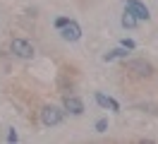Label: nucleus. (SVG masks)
<instances>
[{"label": "nucleus", "mask_w": 158, "mask_h": 144, "mask_svg": "<svg viewBox=\"0 0 158 144\" xmlns=\"http://www.w3.org/2000/svg\"><path fill=\"white\" fill-rule=\"evenodd\" d=\"M60 36L65 38V41H69V43H74V41H79V38H81V27H79L74 19H69L67 24L60 29Z\"/></svg>", "instance_id": "20e7f679"}, {"label": "nucleus", "mask_w": 158, "mask_h": 144, "mask_svg": "<svg viewBox=\"0 0 158 144\" xmlns=\"http://www.w3.org/2000/svg\"><path fill=\"white\" fill-rule=\"evenodd\" d=\"M62 118H65V108H60V106H43L41 108V123L46 125V127H55V125L62 123Z\"/></svg>", "instance_id": "f257e3e1"}, {"label": "nucleus", "mask_w": 158, "mask_h": 144, "mask_svg": "<svg viewBox=\"0 0 158 144\" xmlns=\"http://www.w3.org/2000/svg\"><path fill=\"white\" fill-rule=\"evenodd\" d=\"M62 108L72 115H81L84 113V101H81L79 96H65V98H62Z\"/></svg>", "instance_id": "39448f33"}, {"label": "nucleus", "mask_w": 158, "mask_h": 144, "mask_svg": "<svg viewBox=\"0 0 158 144\" xmlns=\"http://www.w3.org/2000/svg\"><path fill=\"white\" fill-rule=\"evenodd\" d=\"M127 70L137 72L139 77H151V72H153V67L148 65L146 60H129V63H127Z\"/></svg>", "instance_id": "423d86ee"}, {"label": "nucleus", "mask_w": 158, "mask_h": 144, "mask_svg": "<svg viewBox=\"0 0 158 144\" xmlns=\"http://www.w3.org/2000/svg\"><path fill=\"white\" fill-rule=\"evenodd\" d=\"M118 58H127V48H125V46L113 48L110 53H106V55H103V60H106V63H110V60H118Z\"/></svg>", "instance_id": "0eeeda50"}, {"label": "nucleus", "mask_w": 158, "mask_h": 144, "mask_svg": "<svg viewBox=\"0 0 158 144\" xmlns=\"http://www.w3.org/2000/svg\"><path fill=\"white\" fill-rule=\"evenodd\" d=\"M7 142H10V144L17 142V132H15V130H10V132H7Z\"/></svg>", "instance_id": "ddd939ff"}, {"label": "nucleus", "mask_w": 158, "mask_h": 144, "mask_svg": "<svg viewBox=\"0 0 158 144\" xmlns=\"http://www.w3.org/2000/svg\"><path fill=\"white\" fill-rule=\"evenodd\" d=\"M110 108H113V111H115V113H118V111H120V103H118V101H115V98H113V101H110Z\"/></svg>", "instance_id": "4468645a"}, {"label": "nucleus", "mask_w": 158, "mask_h": 144, "mask_svg": "<svg viewBox=\"0 0 158 144\" xmlns=\"http://www.w3.org/2000/svg\"><path fill=\"white\" fill-rule=\"evenodd\" d=\"M106 130H108V120H106V118L96 120V132H106Z\"/></svg>", "instance_id": "9d476101"}, {"label": "nucleus", "mask_w": 158, "mask_h": 144, "mask_svg": "<svg viewBox=\"0 0 158 144\" xmlns=\"http://www.w3.org/2000/svg\"><path fill=\"white\" fill-rule=\"evenodd\" d=\"M67 22H69V17H58V19H55V29H62Z\"/></svg>", "instance_id": "f8f14e48"}, {"label": "nucleus", "mask_w": 158, "mask_h": 144, "mask_svg": "<svg viewBox=\"0 0 158 144\" xmlns=\"http://www.w3.org/2000/svg\"><path fill=\"white\" fill-rule=\"evenodd\" d=\"M122 46L127 48V50H134V48H137V43H134L132 38H122Z\"/></svg>", "instance_id": "9b49d317"}, {"label": "nucleus", "mask_w": 158, "mask_h": 144, "mask_svg": "<svg viewBox=\"0 0 158 144\" xmlns=\"http://www.w3.org/2000/svg\"><path fill=\"white\" fill-rule=\"evenodd\" d=\"M125 10H129L139 22H148L151 19V12H148V7L141 0H125Z\"/></svg>", "instance_id": "7ed1b4c3"}, {"label": "nucleus", "mask_w": 158, "mask_h": 144, "mask_svg": "<svg viewBox=\"0 0 158 144\" xmlns=\"http://www.w3.org/2000/svg\"><path fill=\"white\" fill-rule=\"evenodd\" d=\"M137 24H139V19L134 17L129 10H125V15H122V27H125V29H134Z\"/></svg>", "instance_id": "6e6552de"}, {"label": "nucleus", "mask_w": 158, "mask_h": 144, "mask_svg": "<svg viewBox=\"0 0 158 144\" xmlns=\"http://www.w3.org/2000/svg\"><path fill=\"white\" fill-rule=\"evenodd\" d=\"M94 98H96V103H98L101 108H110V101H113V98H110V96H106V94H101V91H96V94H94Z\"/></svg>", "instance_id": "1a4fd4ad"}, {"label": "nucleus", "mask_w": 158, "mask_h": 144, "mask_svg": "<svg viewBox=\"0 0 158 144\" xmlns=\"http://www.w3.org/2000/svg\"><path fill=\"white\" fill-rule=\"evenodd\" d=\"M10 50H12L17 58H22V60H29V58H34V46H31L29 41H24V38H12Z\"/></svg>", "instance_id": "f03ea898"}]
</instances>
